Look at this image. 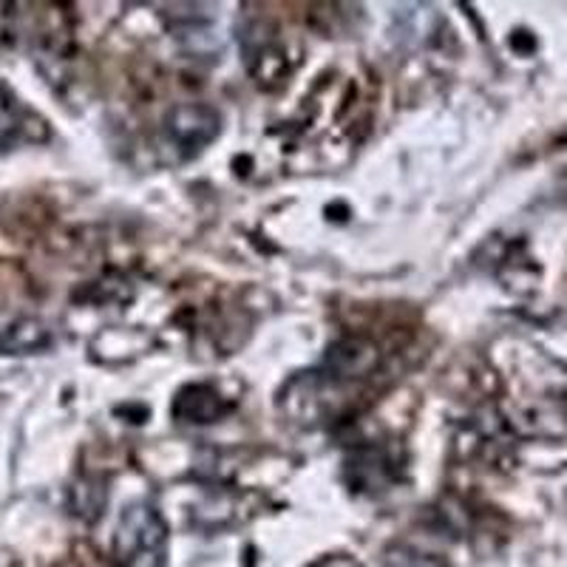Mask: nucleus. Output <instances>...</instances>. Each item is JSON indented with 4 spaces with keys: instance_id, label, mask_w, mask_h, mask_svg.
Returning <instances> with one entry per match:
<instances>
[{
    "instance_id": "f257e3e1",
    "label": "nucleus",
    "mask_w": 567,
    "mask_h": 567,
    "mask_svg": "<svg viewBox=\"0 0 567 567\" xmlns=\"http://www.w3.org/2000/svg\"><path fill=\"white\" fill-rule=\"evenodd\" d=\"M116 567H168V525L148 503L123 511L114 530Z\"/></svg>"
},
{
    "instance_id": "f03ea898",
    "label": "nucleus",
    "mask_w": 567,
    "mask_h": 567,
    "mask_svg": "<svg viewBox=\"0 0 567 567\" xmlns=\"http://www.w3.org/2000/svg\"><path fill=\"white\" fill-rule=\"evenodd\" d=\"M20 134V114L14 100L0 89V151L12 148Z\"/></svg>"
},
{
    "instance_id": "7ed1b4c3",
    "label": "nucleus",
    "mask_w": 567,
    "mask_h": 567,
    "mask_svg": "<svg viewBox=\"0 0 567 567\" xmlns=\"http://www.w3.org/2000/svg\"><path fill=\"white\" fill-rule=\"evenodd\" d=\"M312 567H358L352 559H347V556H327V559L316 561Z\"/></svg>"
}]
</instances>
